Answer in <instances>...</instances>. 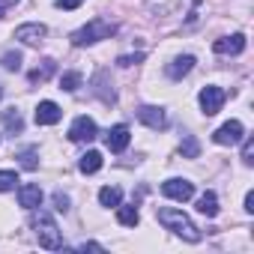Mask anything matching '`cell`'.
Segmentation results:
<instances>
[{
	"label": "cell",
	"instance_id": "cell-32",
	"mask_svg": "<svg viewBox=\"0 0 254 254\" xmlns=\"http://www.w3.org/2000/svg\"><path fill=\"white\" fill-rule=\"evenodd\" d=\"M245 212H254V191L245 194Z\"/></svg>",
	"mask_w": 254,
	"mask_h": 254
},
{
	"label": "cell",
	"instance_id": "cell-20",
	"mask_svg": "<svg viewBox=\"0 0 254 254\" xmlns=\"http://www.w3.org/2000/svg\"><path fill=\"white\" fill-rule=\"evenodd\" d=\"M3 126H6L9 132H21V129H24L21 111H18V108H6V111H3Z\"/></svg>",
	"mask_w": 254,
	"mask_h": 254
},
{
	"label": "cell",
	"instance_id": "cell-23",
	"mask_svg": "<svg viewBox=\"0 0 254 254\" xmlns=\"http://www.w3.org/2000/svg\"><path fill=\"white\" fill-rule=\"evenodd\" d=\"M0 66L9 69V72H18V69H21V54H18V51H6L3 57H0Z\"/></svg>",
	"mask_w": 254,
	"mask_h": 254
},
{
	"label": "cell",
	"instance_id": "cell-29",
	"mask_svg": "<svg viewBox=\"0 0 254 254\" xmlns=\"http://www.w3.org/2000/svg\"><path fill=\"white\" fill-rule=\"evenodd\" d=\"M84 0H57V9H78Z\"/></svg>",
	"mask_w": 254,
	"mask_h": 254
},
{
	"label": "cell",
	"instance_id": "cell-12",
	"mask_svg": "<svg viewBox=\"0 0 254 254\" xmlns=\"http://www.w3.org/2000/svg\"><path fill=\"white\" fill-rule=\"evenodd\" d=\"M212 51H215V54H242V51H245V36H242V33H233V36L215 39Z\"/></svg>",
	"mask_w": 254,
	"mask_h": 254
},
{
	"label": "cell",
	"instance_id": "cell-33",
	"mask_svg": "<svg viewBox=\"0 0 254 254\" xmlns=\"http://www.w3.org/2000/svg\"><path fill=\"white\" fill-rule=\"evenodd\" d=\"M0 99H3V87H0Z\"/></svg>",
	"mask_w": 254,
	"mask_h": 254
},
{
	"label": "cell",
	"instance_id": "cell-24",
	"mask_svg": "<svg viewBox=\"0 0 254 254\" xmlns=\"http://www.w3.org/2000/svg\"><path fill=\"white\" fill-rule=\"evenodd\" d=\"M18 183V174L15 171H0V191H12Z\"/></svg>",
	"mask_w": 254,
	"mask_h": 254
},
{
	"label": "cell",
	"instance_id": "cell-25",
	"mask_svg": "<svg viewBox=\"0 0 254 254\" xmlns=\"http://www.w3.org/2000/svg\"><path fill=\"white\" fill-rule=\"evenodd\" d=\"M18 159H21V168L24 171H36V150H24Z\"/></svg>",
	"mask_w": 254,
	"mask_h": 254
},
{
	"label": "cell",
	"instance_id": "cell-17",
	"mask_svg": "<svg viewBox=\"0 0 254 254\" xmlns=\"http://www.w3.org/2000/svg\"><path fill=\"white\" fill-rule=\"evenodd\" d=\"M99 168H102V153H99V150L84 153L81 162H78V171H81V174H96Z\"/></svg>",
	"mask_w": 254,
	"mask_h": 254
},
{
	"label": "cell",
	"instance_id": "cell-3",
	"mask_svg": "<svg viewBox=\"0 0 254 254\" xmlns=\"http://www.w3.org/2000/svg\"><path fill=\"white\" fill-rule=\"evenodd\" d=\"M33 230H36V239H39L42 248H48V251L63 248L60 227H57V221H54L48 212H36V215H33Z\"/></svg>",
	"mask_w": 254,
	"mask_h": 254
},
{
	"label": "cell",
	"instance_id": "cell-13",
	"mask_svg": "<svg viewBox=\"0 0 254 254\" xmlns=\"http://www.w3.org/2000/svg\"><path fill=\"white\" fill-rule=\"evenodd\" d=\"M18 203H21L24 209H36V206L42 203V189H39L36 183L21 186V189H18Z\"/></svg>",
	"mask_w": 254,
	"mask_h": 254
},
{
	"label": "cell",
	"instance_id": "cell-11",
	"mask_svg": "<svg viewBox=\"0 0 254 254\" xmlns=\"http://www.w3.org/2000/svg\"><path fill=\"white\" fill-rule=\"evenodd\" d=\"M60 117H63V111H60V105L57 102H39L36 105V123L39 126H54V123H60Z\"/></svg>",
	"mask_w": 254,
	"mask_h": 254
},
{
	"label": "cell",
	"instance_id": "cell-27",
	"mask_svg": "<svg viewBox=\"0 0 254 254\" xmlns=\"http://www.w3.org/2000/svg\"><path fill=\"white\" fill-rule=\"evenodd\" d=\"M54 209L57 212H69V197L63 191H54Z\"/></svg>",
	"mask_w": 254,
	"mask_h": 254
},
{
	"label": "cell",
	"instance_id": "cell-19",
	"mask_svg": "<svg viewBox=\"0 0 254 254\" xmlns=\"http://www.w3.org/2000/svg\"><path fill=\"white\" fill-rule=\"evenodd\" d=\"M99 203L102 206H120L123 203V191L117 186H105V189H99Z\"/></svg>",
	"mask_w": 254,
	"mask_h": 254
},
{
	"label": "cell",
	"instance_id": "cell-4",
	"mask_svg": "<svg viewBox=\"0 0 254 254\" xmlns=\"http://www.w3.org/2000/svg\"><path fill=\"white\" fill-rule=\"evenodd\" d=\"M242 138H245V129H242V123H239V120H230V123L218 126L215 135H212V141H215L218 147H236Z\"/></svg>",
	"mask_w": 254,
	"mask_h": 254
},
{
	"label": "cell",
	"instance_id": "cell-5",
	"mask_svg": "<svg viewBox=\"0 0 254 254\" xmlns=\"http://www.w3.org/2000/svg\"><path fill=\"white\" fill-rule=\"evenodd\" d=\"M197 102H200V111H203L206 117H215V114L221 111V105H224V90L215 87V84H209V87L200 90Z\"/></svg>",
	"mask_w": 254,
	"mask_h": 254
},
{
	"label": "cell",
	"instance_id": "cell-9",
	"mask_svg": "<svg viewBox=\"0 0 254 254\" xmlns=\"http://www.w3.org/2000/svg\"><path fill=\"white\" fill-rule=\"evenodd\" d=\"M129 138H132L129 135V126H123V123L120 126H111V129L105 132V147L111 153H123L126 147H129Z\"/></svg>",
	"mask_w": 254,
	"mask_h": 254
},
{
	"label": "cell",
	"instance_id": "cell-30",
	"mask_svg": "<svg viewBox=\"0 0 254 254\" xmlns=\"http://www.w3.org/2000/svg\"><path fill=\"white\" fill-rule=\"evenodd\" d=\"M78 248L81 251H105V245H99V242H81Z\"/></svg>",
	"mask_w": 254,
	"mask_h": 254
},
{
	"label": "cell",
	"instance_id": "cell-14",
	"mask_svg": "<svg viewBox=\"0 0 254 254\" xmlns=\"http://www.w3.org/2000/svg\"><path fill=\"white\" fill-rule=\"evenodd\" d=\"M191 69H194V57H191V54H183V57H177L165 72H168V78H171V81H180V78H186Z\"/></svg>",
	"mask_w": 254,
	"mask_h": 254
},
{
	"label": "cell",
	"instance_id": "cell-16",
	"mask_svg": "<svg viewBox=\"0 0 254 254\" xmlns=\"http://www.w3.org/2000/svg\"><path fill=\"white\" fill-rule=\"evenodd\" d=\"M54 72H57V63H54V60H42V63H39L27 78H30V84H45Z\"/></svg>",
	"mask_w": 254,
	"mask_h": 254
},
{
	"label": "cell",
	"instance_id": "cell-21",
	"mask_svg": "<svg viewBox=\"0 0 254 254\" xmlns=\"http://www.w3.org/2000/svg\"><path fill=\"white\" fill-rule=\"evenodd\" d=\"M81 72H63L60 75V90H66V93H75L78 87H81Z\"/></svg>",
	"mask_w": 254,
	"mask_h": 254
},
{
	"label": "cell",
	"instance_id": "cell-10",
	"mask_svg": "<svg viewBox=\"0 0 254 254\" xmlns=\"http://www.w3.org/2000/svg\"><path fill=\"white\" fill-rule=\"evenodd\" d=\"M45 36H48V27H45V24H36V21L15 27V39L24 42V45H39Z\"/></svg>",
	"mask_w": 254,
	"mask_h": 254
},
{
	"label": "cell",
	"instance_id": "cell-18",
	"mask_svg": "<svg viewBox=\"0 0 254 254\" xmlns=\"http://www.w3.org/2000/svg\"><path fill=\"white\" fill-rule=\"evenodd\" d=\"M117 221L123 227H138V221H141L138 206H117Z\"/></svg>",
	"mask_w": 254,
	"mask_h": 254
},
{
	"label": "cell",
	"instance_id": "cell-8",
	"mask_svg": "<svg viewBox=\"0 0 254 254\" xmlns=\"http://www.w3.org/2000/svg\"><path fill=\"white\" fill-rule=\"evenodd\" d=\"M99 135V129H96V120H90V117H78L72 126H69V141H93Z\"/></svg>",
	"mask_w": 254,
	"mask_h": 254
},
{
	"label": "cell",
	"instance_id": "cell-31",
	"mask_svg": "<svg viewBox=\"0 0 254 254\" xmlns=\"http://www.w3.org/2000/svg\"><path fill=\"white\" fill-rule=\"evenodd\" d=\"M15 3H18V0H0V18H3V15H6V9H9V6H15Z\"/></svg>",
	"mask_w": 254,
	"mask_h": 254
},
{
	"label": "cell",
	"instance_id": "cell-22",
	"mask_svg": "<svg viewBox=\"0 0 254 254\" xmlns=\"http://www.w3.org/2000/svg\"><path fill=\"white\" fill-rule=\"evenodd\" d=\"M183 156L186 159H197L200 156V144L194 141V135H183Z\"/></svg>",
	"mask_w": 254,
	"mask_h": 254
},
{
	"label": "cell",
	"instance_id": "cell-28",
	"mask_svg": "<svg viewBox=\"0 0 254 254\" xmlns=\"http://www.w3.org/2000/svg\"><path fill=\"white\" fill-rule=\"evenodd\" d=\"M141 60H144V54H123L117 63H120V66H135V63H141Z\"/></svg>",
	"mask_w": 254,
	"mask_h": 254
},
{
	"label": "cell",
	"instance_id": "cell-7",
	"mask_svg": "<svg viewBox=\"0 0 254 254\" xmlns=\"http://www.w3.org/2000/svg\"><path fill=\"white\" fill-rule=\"evenodd\" d=\"M138 120L147 126V129H153V132L168 129V114H165V108H156V105H144V108H138Z\"/></svg>",
	"mask_w": 254,
	"mask_h": 254
},
{
	"label": "cell",
	"instance_id": "cell-1",
	"mask_svg": "<svg viewBox=\"0 0 254 254\" xmlns=\"http://www.w3.org/2000/svg\"><path fill=\"white\" fill-rule=\"evenodd\" d=\"M156 218L171 230V233H177L180 239H186V242H200V230H197V224L183 212V209H174V206H162L159 212H156Z\"/></svg>",
	"mask_w": 254,
	"mask_h": 254
},
{
	"label": "cell",
	"instance_id": "cell-15",
	"mask_svg": "<svg viewBox=\"0 0 254 254\" xmlns=\"http://www.w3.org/2000/svg\"><path fill=\"white\" fill-rule=\"evenodd\" d=\"M197 212L206 215V218H215L218 215V197H215V191H203L197 197Z\"/></svg>",
	"mask_w": 254,
	"mask_h": 254
},
{
	"label": "cell",
	"instance_id": "cell-26",
	"mask_svg": "<svg viewBox=\"0 0 254 254\" xmlns=\"http://www.w3.org/2000/svg\"><path fill=\"white\" fill-rule=\"evenodd\" d=\"M245 144H242V162L245 165H254V141L251 138H242Z\"/></svg>",
	"mask_w": 254,
	"mask_h": 254
},
{
	"label": "cell",
	"instance_id": "cell-6",
	"mask_svg": "<svg viewBox=\"0 0 254 254\" xmlns=\"http://www.w3.org/2000/svg\"><path fill=\"white\" fill-rule=\"evenodd\" d=\"M162 194L165 197H171V200H180V203H186V200H191L194 197V183H189V180H165L162 183Z\"/></svg>",
	"mask_w": 254,
	"mask_h": 254
},
{
	"label": "cell",
	"instance_id": "cell-2",
	"mask_svg": "<svg viewBox=\"0 0 254 254\" xmlns=\"http://www.w3.org/2000/svg\"><path fill=\"white\" fill-rule=\"evenodd\" d=\"M114 33H117V27H114L111 21H105V18H93L90 24H84L81 30H75V33H72V45L84 48V45H93V42L111 39Z\"/></svg>",
	"mask_w": 254,
	"mask_h": 254
}]
</instances>
